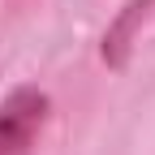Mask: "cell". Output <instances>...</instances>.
<instances>
[{
    "instance_id": "7a4b0ae2",
    "label": "cell",
    "mask_w": 155,
    "mask_h": 155,
    "mask_svg": "<svg viewBox=\"0 0 155 155\" xmlns=\"http://www.w3.org/2000/svg\"><path fill=\"white\" fill-rule=\"evenodd\" d=\"M151 5L155 0H129V5L116 13V22L108 26V35H104V61L112 69H125L129 48H134V35H138V22L151 13Z\"/></svg>"
},
{
    "instance_id": "6da1fadb",
    "label": "cell",
    "mask_w": 155,
    "mask_h": 155,
    "mask_svg": "<svg viewBox=\"0 0 155 155\" xmlns=\"http://www.w3.org/2000/svg\"><path fill=\"white\" fill-rule=\"evenodd\" d=\"M43 125H48V95L35 86H17L0 104V155H30Z\"/></svg>"
}]
</instances>
